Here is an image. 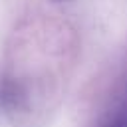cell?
Masks as SVG:
<instances>
[{
  "instance_id": "6da1fadb",
  "label": "cell",
  "mask_w": 127,
  "mask_h": 127,
  "mask_svg": "<svg viewBox=\"0 0 127 127\" xmlns=\"http://www.w3.org/2000/svg\"><path fill=\"white\" fill-rule=\"evenodd\" d=\"M105 127H127V95L121 99L119 107L115 109V113L111 115V119Z\"/></svg>"
}]
</instances>
